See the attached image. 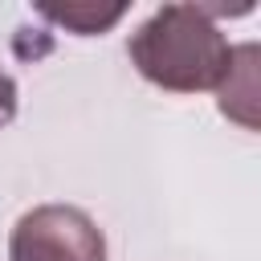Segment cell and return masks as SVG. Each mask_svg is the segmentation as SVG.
<instances>
[{"label": "cell", "mask_w": 261, "mask_h": 261, "mask_svg": "<svg viewBox=\"0 0 261 261\" xmlns=\"http://www.w3.org/2000/svg\"><path fill=\"white\" fill-rule=\"evenodd\" d=\"M126 57L143 82L167 94H200L228 77L232 45L204 4H163L130 33Z\"/></svg>", "instance_id": "cell-1"}, {"label": "cell", "mask_w": 261, "mask_h": 261, "mask_svg": "<svg viewBox=\"0 0 261 261\" xmlns=\"http://www.w3.org/2000/svg\"><path fill=\"white\" fill-rule=\"evenodd\" d=\"M8 261H106V237L90 212L41 204L12 224Z\"/></svg>", "instance_id": "cell-2"}, {"label": "cell", "mask_w": 261, "mask_h": 261, "mask_svg": "<svg viewBox=\"0 0 261 261\" xmlns=\"http://www.w3.org/2000/svg\"><path fill=\"white\" fill-rule=\"evenodd\" d=\"M257 45H241L232 49V65H228V77L216 86V98H220V114L237 118L241 126H257Z\"/></svg>", "instance_id": "cell-3"}, {"label": "cell", "mask_w": 261, "mask_h": 261, "mask_svg": "<svg viewBox=\"0 0 261 261\" xmlns=\"http://www.w3.org/2000/svg\"><path fill=\"white\" fill-rule=\"evenodd\" d=\"M37 12H41L45 20H53V24L77 33V37H102L110 24L122 20L126 4H110V8H102V4H65V8H49V4H41Z\"/></svg>", "instance_id": "cell-4"}, {"label": "cell", "mask_w": 261, "mask_h": 261, "mask_svg": "<svg viewBox=\"0 0 261 261\" xmlns=\"http://www.w3.org/2000/svg\"><path fill=\"white\" fill-rule=\"evenodd\" d=\"M12 118H16V82H12V73L0 65V130H4Z\"/></svg>", "instance_id": "cell-5"}]
</instances>
